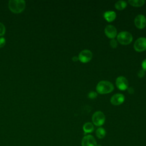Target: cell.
<instances>
[{
  "instance_id": "cell-5",
  "label": "cell",
  "mask_w": 146,
  "mask_h": 146,
  "mask_svg": "<svg viewBox=\"0 0 146 146\" xmlns=\"http://www.w3.org/2000/svg\"><path fill=\"white\" fill-rule=\"evenodd\" d=\"M135 50L137 52H142L146 50V38L140 37L136 40L133 44Z\"/></svg>"
},
{
  "instance_id": "cell-19",
  "label": "cell",
  "mask_w": 146,
  "mask_h": 146,
  "mask_svg": "<svg viewBox=\"0 0 146 146\" xmlns=\"http://www.w3.org/2000/svg\"><path fill=\"white\" fill-rule=\"evenodd\" d=\"M97 96V93L95 91H91L88 94V97L90 99H94Z\"/></svg>"
},
{
  "instance_id": "cell-2",
  "label": "cell",
  "mask_w": 146,
  "mask_h": 146,
  "mask_svg": "<svg viewBox=\"0 0 146 146\" xmlns=\"http://www.w3.org/2000/svg\"><path fill=\"white\" fill-rule=\"evenodd\" d=\"M9 8L14 13H19L25 8L26 3L23 0H10L9 1Z\"/></svg>"
},
{
  "instance_id": "cell-24",
  "label": "cell",
  "mask_w": 146,
  "mask_h": 146,
  "mask_svg": "<svg viewBox=\"0 0 146 146\" xmlns=\"http://www.w3.org/2000/svg\"><path fill=\"white\" fill-rule=\"evenodd\" d=\"M72 60H73L74 62H77V61L79 60L78 57H77V56H74V57H72Z\"/></svg>"
},
{
  "instance_id": "cell-16",
  "label": "cell",
  "mask_w": 146,
  "mask_h": 146,
  "mask_svg": "<svg viewBox=\"0 0 146 146\" xmlns=\"http://www.w3.org/2000/svg\"><path fill=\"white\" fill-rule=\"evenodd\" d=\"M127 6V2L124 1H118L115 4V8L118 10H123Z\"/></svg>"
},
{
  "instance_id": "cell-11",
  "label": "cell",
  "mask_w": 146,
  "mask_h": 146,
  "mask_svg": "<svg viewBox=\"0 0 146 146\" xmlns=\"http://www.w3.org/2000/svg\"><path fill=\"white\" fill-rule=\"evenodd\" d=\"M124 99L125 97L122 94H116L111 97L110 102L114 106H119L124 102Z\"/></svg>"
},
{
  "instance_id": "cell-6",
  "label": "cell",
  "mask_w": 146,
  "mask_h": 146,
  "mask_svg": "<svg viewBox=\"0 0 146 146\" xmlns=\"http://www.w3.org/2000/svg\"><path fill=\"white\" fill-rule=\"evenodd\" d=\"M92 52L89 50H83L80 52L78 55L79 60L84 63L90 62L92 58Z\"/></svg>"
},
{
  "instance_id": "cell-1",
  "label": "cell",
  "mask_w": 146,
  "mask_h": 146,
  "mask_svg": "<svg viewBox=\"0 0 146 146\" xmlns=\"http://www.w3.org/2000/svg\"><path fill=\"white\" fill-rule=\"evenodd\" d=\"M114 89L113 85L109 81L102 80L99 82L96 87V91L100 94H106L111 92Z\"/></svg>"
},
{
  "instance_id": "cell-22",
  "label": "cell",
  "mask_w": 146,
  "mask_h": 146,
  "mask_svg": "<svg viewBox=\"0 0 146 146\" xmlns=\"http://www.w3.org/2000/svg\"><path fill=\"white\" fill-rule=\"evenodd\" d=\"M141 67L143 70L146 71V59H145L141 63Z\"/></svg>"
},
{
  "instance_id": "cell-7",
  "label": "cell",
  "mask_w": 146,
  "mask_h": 146,
  "mask_svg": "<svg viewBox=\"0 0 146 146\" xmlns=\"http://www.w3.org/2000/svg\"><path fill=\"white\" fill-rule=\"evenodd\" d=\"M128 81L124 76H120L116 79V85L120 90L124 91L127 90L128 87Z\"/></svg>"
},
{
  "instance_id": "cell-23",
  "label": "cell",
  "mask_w": 146,
  "mask_h": 146,
  "mask_svg": "<svg viewBox=\"0 0 146 146\" xmlns=\"http://www.w3.org/2000/svg\"><path fill=\"white\" fill-rule=\"evenodd\" d=\"M127 90H128V93L130 94H132L134 93V90H133V88L132 87H128V88Z\"/></svg>"
},
{
  "instance_id": "cell-25",
  "label": "cell",
  "mask_w": 146,
  "mask_h": 146,
  "mask_svg": "<svg viewBox=\"0 0 146 146\" xmlns=\"http://www.w3.org/2000/svg\"><path fill=\"white\" fill-rule=\"evenodd\" d=\"M97 146H101L100 145H97Z\"/></svg>"
},
{
  "instance_id": "cell-4",
  "label": "cell",
  "mask_w": 146,
  "mask_h": 146,
  "mask_svg": "<svg viewBox=\"0 0 146 146\" xmlns=\"http://www.w3.org/2000/svg\"><path fill=\"white\" fill-rule=\"evenodd\" d=\"M105 120V115L102 111H96L92 115V121L96 126H101L104 124Z\"/></svg>"
},
{
  "instance_id": "cell-12",
  "label": "cell",
  "mask_w": 146,
  "mask_h": 146,
  "mask_svg": "<svg viewBox=\"0 0 146 146\" xmlns=\"http://www.w3.org/2000/svg\"><path fill=\"white\" fill-rule=\"evenodd\" d=\"M116 17V14L114 11H107L104 13V18L109 22L113 21L115 19Z\"/></svg>"
},
{
  "instance_id": "cell-17",
  "label": "cell",
  "mask_w": 146,
  "mask_h": 146,
  "mask_svg": "<svg viewBox=\"0 0 146 146\" xmlns=\"http://www.w3.org/2000/svg\"><path fill=\"white\" fill-rule=\"evenodd\" d=\"M110 46H111V47L112 48H115L117 46V41L116 39H112L110 40Z\"/></svg>"
},
{
  "instance_id": "cell-21",
  "label": "cell",
  "mask_w": 146,
  "mask_h": 146,
  "mask_svg": "<svg viewBox=\"0 0 146 146\" xmlns=\"http://www.w3.org/2000/svg\"><path fill=\"white\" fill-rule=\"evenodd\" d=\"M6 43V40L3 37H1L0 38V48L3 47L5 44Z\"/></svg>"
},
{
  "instance_id": "cell-8",
  "label": "cell",
  "mask_w": 146,
  "mask_h": 146,
  "mask_svg": "<svg viewBox=\"0 0 146 146\" xmlns=\"http://www.w3.org/2000/svg\"><path fill=\"white\" fill-rule=\"evenodd\" d=\"M82 146H97V143L92 135H87L83 137Z\"/></svg>"
},
{
  "instance_id": "cell-15",
  "label": "cell",
  "mask_w": 146,
  "mask_h": 146,
  "mask_svg": "<svg viewBox=\"0 0 146 146\" xmlns=\"http://www.w3.org/2000/svg\"><path fill=\"white\" fill-rule=\"evenodd\" d=\"M106 131L105 129L103 127H99L96 131V135L97 137L100 139L104 138L106 136Z\"/></svg>"
},
{
  "instance_id": "cell-18",
  "label": "cell",
  "mask_w": 146,
  "mask_h": 146,
  "mask_svg": "<svg viewBox=\"0 0 146 146\" xmlns=\"http://www.w3.org/2000/svg\"><path fill=\"white\" fill-rule=\"evenodd\" d=\"M5 33V27L4 25L0 22V36H2Z\"/></svg>"
},
{
  "instance_id": "cell-20",
  "label": "cell",
  "mask_w": 146,
  "mask_h": 146,
  "mask_svg": "<svg viewBox=\"0 0 146 146\" xmlns=\"http://www.w3.org/2000/svg\"><path fill=\"white\" fill-rule=\"evenodd\" d=\"M145 71L144 70H143V69H142V70H140L138 72V73H137V76H138V77L141 78H143V76H144V75H145Z\"/></svg>"
},
{
  "instance_id": "cell-13",
  "label": "cell",
  "mask_w": 146,
  "mask_h": 146,
  "mask_svg": "<svg viewBox=\"0 0 146 146\" xmlns=\"http://www.w3.org/2000/svg\"><path fill=\"white\" fill-rule=\"evenodd\" d=\"M83 129L85 134L88 133H91L94 131V125L90 122L86 123L83 126Z\"/></svg>"
},
{
  "instance_id": "cell-10",
  "label": "cell",
  "mask_w": 146,
  "mask_h": 146,
  "mask_svg": "<svg viewBox=\"0 0 146 146\" xmlns=\"http://www.w3.org/2000/svg\"><path fill=\"white\" fill-rule=\"evenodd\" d=\"M104 33L106 35L110 38L114 39L117 35V30L115 26L111 25H108L106 26L104 29Z\"/></svg>"
},
{
  "instance_id": "cell-14",
  "label": "cell",
  "mask_w": 146,
  "mask_h": 146,
  "mask_svg": "<svg viewBox=\"0 0 146 146\" xmlns=\"http://www.w3.org/2000/svg\"><path fill=\"white\" fill-rule=\"evenodd\" d=\"M128 2L132 6L140 7L145 3L144 0H129Z\"/></svg>"
},
{
  "instance_id": "cell-3",
  "label": "cell",
  "mask_w": 146,
  "mask_h": 146,
  "mask_svg": "<svg viewBox=\"0 0 146 146\" xmlns=\"http://www.w3.org/2000/svg\"><path fill=\"white\" fill-rule=\"evenodd\" d=\"M133 37L132 34L126 31H121L117 35V41L123 45H127L132 42Z\"/></svg>"
},
{
  "instance_id": "cell-9",
  "label": "cell",
  "mask_w": 146,
  "mask_h": 146,
  "mask_svg": "<svg viewBox=\"0 0 146 146\" xmlns=\"http://www.w3.org/2000/svg\"><path fill=\"white\" fill-rule=\"evenodd\" d=\"M134 23L137 29H144L146 26V18L142 14H139L135 17Z\"/></svg>"
}]
</instances>
